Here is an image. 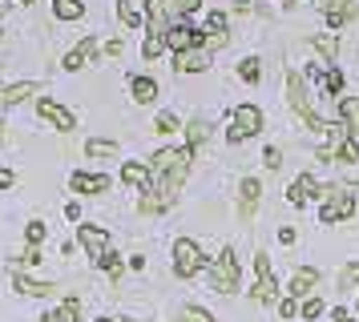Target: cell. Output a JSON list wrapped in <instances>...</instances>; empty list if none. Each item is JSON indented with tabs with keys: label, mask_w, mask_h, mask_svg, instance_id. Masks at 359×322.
I'll list each match as a JSON object with an SVG mask.
<instances>
[{
	"label": "cell",
	"mask_w": 359,
	"mask_h": 322,
	"mask_svg": "<svg viewBox=\"0 0 359 322\" xmlns=\"http://www.w3.org/2000/svg\"><path fill=\"white\" fill-rule=\"evenodd\" d=\"M8 186H13V174H8V169H0V190H8Z\"/></svg>",
	"instance_id": "45"
},
{
	"label": "cell",
	"mask_w": 359,
	"mask_h": 322,
	"mask_svg": "<svg viewBox=\"0 0 359 322\" xmlns=\"http://www.w3.org/2000/svg\"><path fill=\"white\" fill-rule=\"evenodd\" d=\"M315 286H319V270L303 266V270H294V278H291V298H307Z\"/></svg>",
	"instance_id": "15"
},
{
	"label": "cell",
	"mask_w": 359,
	"mask_h": 322,
	"mask_svg": "<svg viewBox=\"0 0 359 322\" xmlns=\"http://www.w3.org/2000/svg\"><path fill=\"white\" fill-rule=\"evenodd\" d=\"M206 29H210V32H222V29H226V13H210Z\"/></svg>",
	"instance_id": "36"
},
{
	"label": "cell",
	"mask_w": 359,
	"mask_h": 322,
	"mask_svg": "<svg viewBox=\"0 0 359 322\" xmlns=\"http://www.w3.org/2000/svg\"><path fill=\"white\" fill-rule=\"evenodd\" d=\"M121 181H126V186H133V190L149 193V181H154V177H149L146 165H137V161H126V165H121Z\"/></svg>",
	"instance_id": "14"
},
{
	"label": "cell",
	"mask_w": 359,
	"mask_h": 322,
	"mask_svg": "<svg viewBox=\"0 0 359 322\" xmlns=\"http://www.w3.org/2000/svg\"><path fill=\"white\" fill-rule=\"evenodd\" d=\"M130 93H133V101H137V105H149V101L158 97V85H154L149 77H133L130 80Z\"/></svg>",
	"instance_id": "19"
},
{
	"label": "cell",
	"mask_w": 359,
	"mask_h": 322,
	"mask_svg": "<svg viewBox=\"0 0 359 322\" xmlns=\"http://www.w3.org/2000/svg\"><path fill=\"white\" fill-rule=\"evenodd\" d=\"M186 137H190V149H194V145H202L206 137H210V125H206V121H190Z\"/></svg>",
	"instance_id": "26"
},
{
	"label": "cell",
	"mask_w": 359,
	"mask_h": 322,
	"mask_svg": "<svg viewBox=\"0 0 359 322\" xmlns=\"http://www.w3.org/2000/svg\"><path fill=\"white\" fill-rule=\"evenodd\" d=\"M77 314H81V302H77V298H65V302H61V310L45 314V322H77Z\"/></svg>",
	"instance_id": "20"
},
{
	"label": "cell",
	"mask_w": 359,
	"mask_h": 322,
	"mask_svg": "<svg viewBox=\"0 0 359 322\" xmlns=\"http://www.w3.org/2000/svg\"><path fill=\"white\" fill-rule=\"evenodd\" d=\"M287 97H291V109L299 113L311 129H327L323 121H319V113L311 109V97H307V89H303V77H299V73H287Z\"/></svg>",
	"instance_id": "5"
},
{
	"label": "cell",
	"mask_w": 359,
	"mask_h": 322,
	"mask_svg": "<svg viewBox=\"0 0 359 322\" xmlns=\"http://www.w3.org/2000/svg\"><path fill=\"white\" fill-rule=\"evenodd\" d=\"M255 302H275L278 298V286H275V274H271V262H266V254L255 258Z\"/></svg>",
	"instance_id": "8"
},
{
	"label": "cell",
	"mask_w": 359,
	"mask_h": 322,
	"mask_svg": "<svg viewBox=\"0 0 359 322\" xmlns=\"http://www.w3.org/2000/svg\"><path fill=\"white\" fill-rule=\"evenodd\" d=\"M93 57H97V41H93V36H85L81 45H77V48L65 57V69L73 73V69H81L85 61H93Z\"/></svg>",
	"instance_id": "16"
},
{
	"label": "cell",
	"mask_w": 359,
	"mask_h": 322,
	"mask_svg": "<svg viewBox=\"0 0 359 322\" xmlns=\"http://www.w3.org/2000/svg\"><path fill=\"white\" fill-rule=\"evenodd\" d=\"M278 241H287V246L294 241V230H291V225H283V230H278Z\"/></svg>",
	"instance_id": "44"
},
{
	"label": "cell",
	"mask_w": 359,
	"mask_h": 322,
	"mask_svg": "<svg viewBox=\"0 0 359 322\" xmlns=\"http://www.w3.org/2000/svg\"><path fill=\"white\" fill-rule=\"evenodd\" d=\"M315 48H319L323 57H335V36H315Z\"/></svg>",
	"instance_id": "35"
},
{
	"label": "cell",
	"mask_w": 359,
	"mask_h": 322,
	"mask_svg": "<svg viewBox=\"0 0 359 322\" xmlns=\"http://www.w3.org/2000/svg\"><path fill=\"white\" fill-rule=\"evenodd\" d=\"M17 290H20V294H33V298H45V294H53L57 286H49V282H33V278H25V274H20Z\"/></svg>",
	"instance_id": "21"
},
{
	"label": "cell",
	"mask_w": 359,
	"mask_h": 322,
	"mask_svg": "<svg viewBox=\"0 0 359 322\" xmlns=\"http://www.w3.org/2000/svg\"><path fill=\"white\" fill-rule=\"evenodd\" d=\"M53 13L61 16V20H77L85 13V4L81 0H53Z\"/></svg>",
	"instance_id": "23"
},
{
	"label": "cell",
	"mask_w": 359,
	"mask_h": 322,
	"mask_svg": "<svg viewBox=\"0 0 359 322\" xmlns=\"http://www.w3.org/2000/svg\"><path fill=\"white\" fill-rule=\"evenodd\" d=\"M339 89H343V77L335 69H327V93H339Z\"/></svg>",
	"instance_id": "37"
},
{
	"label": "cell",
	"mask_w": 359,
	"mask_h": 322,
	"mask_svg": "<svg viewBox=\"0 0 359 322\" xmlns=\"http://www.w3.org/2000/svg\"><path fill=\"white\" fill-rule=\"evenodd\" d=\"M29 93H36V85H29V80H25V85H8V89L0 93V105H17V101H25Z\"/></svg>",
	"instance_id": "22"
},
{
	"label": "cell",
	"mask_w": 359,
	"mask_h": 322,
	"mask_svg": "<svg viewBox=\"0 0 359 322\" xmlns=\"http://www.w3.org/2000/svg\"><path fill=\"white\" fill-rule=\"evenodd\" d=\"M315 193H319V186H315V177H311V174H303V177H299V181L291 186V193H287V197H291V206H307V202L315 197Z\"/></svg>",
	"instance_id": "17"
},
{
	"label": "cell",
	"mask_w": 359,
	"mask_h": 322,
	"mask_svg": "<svg viewBox=\"0 0 359 322\" xmlns=\"http://www.w3.org/2000/svg\"><path fill=\"white\" fill-rule=\"evenodd\" d=\"M154 129H158V133H174V129H178V117H174V113H162V117L154 121Z\"/></svg>",
	"instance_id": "30"
},
{
	"label": "cell",
	"mask_w": 359,
	"mask_h": 322,
	"mask_svg": "<svg viewBox=\"0 0 359 322\" xmlns=\"http://www.w3.org/2000/svg\"><path fill=\"white\" fill-rule=\"evenodd\" d=\"M190 161H194V149H162L158 158L149 161V193L154 197H162L165 206L174 202V193H178V186L186 181V174H190Z\"/></svg>",
	"instance_id": "1"
},
{
	"label": "cell",
	"mask_w": 359,
	"mask_h": 322,
	"mask_svg": "<svg viewBox=\"0 0 359 322\" xmlns=\"http://www.w3.org/2000/svg\"><path fill=\"white\" fill-rule=\"evenodd\" d=\"M97 322H114V318H97Z\"/></svg>",
	"instance_id": "46"
},
{
	"label": "cell",
	"mask_w": 359,
	"mask_h": 322,
	"mask_svg": "<svg viewBox=\"0 0 359 322\" xmlns=\"http://www.w3.org/2000/svg\"><path fill=\"white\" fill-rule=\"evenodd\" d=\"M85 149H89V158H117V145L114 141H97V137H93Z\"/></svg>",
	"instance_id": "25"
},
{
	"label": "cell",
	"mask_w": 359,
	"mask_h": 322,
	"mask_svg": "<svg viewBox=\"0 0 359 322\" xmlns=\"http://www.w3.org/2000/svg\"><path fill=\"white\" fill-rule=\"evenodd\" d=\"M262 161H266L271 169H278V165H283V158H278V149H266V158H262Z\"/></svg>",
	"instance_id": "42"
},
{
	"label": "cell",
	"mask_w": 359,
	"mask_h": 322,
	"mask_svg": "<svg viewBox=\"0 0 359 322\" xmlns=\"http://www.w3.org/2000/svg\"><path fill=\"white\" fill-rule=\"evenodd\" d=\"M238 77H243V80H259V77H262L259 61H255V57H246V61L238 64Z\"/></svg>",
	"instance_id": "27"
},
{
	"label": "cell",
	"mask_w": 359,
	"mask_h": 322,
	"mask_svg": "<svg viewBox=\"0 0 359 322\" xmlns=\"http://www.w3.org/2000/svg\"><path fill=\"white\" fill-rule=\"evenodd\" d=\"M162 209H165L162 197H154V193H146V197H142V214H162Z\"/></svg>",
	"instance_id": "31"
},
{
	"label": "cell",
	"mask_w": 359,
	"mask_h": 322,
	"mask_svg": "<svg viewBox=\"0 0 359 322\" xmlns=\"http://www.w3.org/2000/svg\"><path fill=\"white\" fill-rule=\"evenodd\" d=\"M262 129V113H259V105H238L234 109V121H230V141L238 145V141H246V137H255Z\"/></svg>",
	"instance_id": "6"
},
{
	"label": "cell",
	"mask_w": 359,
	"mask_h": 322,
	"mask_svg": "<svg viewBox=\"0 0 359 322\" xmlns=\"http://www.w3.org/2000/svg\"><path fill=\"white\" fill-rule=\"evenodd\" d=\"M259 193H262V186L255 181V177H246V181H243V190H238V214H243L246 222L255 218V206H259Z\"/></svg>",
	"instance_id": "11"
},
{
	"label": "cell",
	"mask_w": 359,
	"mask_h": 322,
	"mask_svg": "<svg viewBox=\"0 0 359 322\" xmlns=\"http://www.w3.org/2000/svg\"><path fill=\"white\" fill-rule=\"evenodd\" d=\"M202 0H146V16H149V36H162L170 32V20L190 16Z\"/></svg>",
	"instance_id": "2"
},
{
	"label": "cell",
	"mask_w": 359,
	"mask_h": 322,
	"mask_svg": "<svg viewBox=\"0 0 359 322\" xmlns=\"http://www.w3.org/2000/svg\"><path fill=\"white\" fill-rule=\"evenodd\" d=\"M339 158L343 161H359V141H351V137H347V141H343V149H339Z\"/></svg>",
	"instance_id": "34"
},
{
	"label": "cell",
	"mask_w": 359,
	"mask_h": 322,
	"mask_svg": "<svg viewBox=\"0 0 359 322\" xmlns=\"http://www.w3.org/2000/svg\"><path fill=\"white\" fill-rule=\"evenodd\" d=\"M210 286L218 290V294L238 290V262H234V254H230V250H222V254L210 262Z\"/></svg>",
	"instance_id": "4"
},
{
	"label": "cell",
	"mask_w": 359,
	"mask_h": 322,
	"mask_svg": "<svg viewBox=\"0 0 359 322\" xmlns=\"http://www.w3.org/2000/svg\"><path fill=\"white\" fill-rule=\"evenodd\" d=\"M162 48H165V41H162V36H146V45H142V52H146V57H158Z\"/></svg>",
	"instance_id": "33"
},
{
	"label": "cell",
	"mask_w": 359,
	"mask_h": 322,
	"mask_svg": "<svg viewBox=\"0 0 359 322\" xmlns=\"http://www.w3.org/2000/svg\"><path fill=\"white\" fill-rule=\"evenodd\" d=\"M202 32L198 29H190V24H174V29L165 32V45L174 48V52H186V48H202Z\"/></svg>",
	"instance_id": "9"
},
{
	"label": "cell",
	"mask_w": 359,
	"mask_h": 322,
	"mask_svg": "<svg viewBox=\"0 0 359 322\" xmlns=\"http://www.w3.org/2000/svg\"><path fill=\"white\" fill-rule=\"evenodd\" d=\"M65 218H73V222H77V218H81V206H77V202H69V206H65Z\"/></svg>",
	"instance_id": "43"
},
{
	"label": "cell",
	"mask_w": 359,
	"mask_h": 322,
	"mask_svg": "<svg viewBox=\"0 0 359 322\" xmlns=\"http://www.w3.org/2000/svg\"><path fill=\"white\" fill-rule=\"evenodd\" d=\"M36 109H41V117H45V121H53V125L61 129V133H69V129H73V113L61 109V105H57V101H49V97H45Z\"/></svg>",
	"instance_id": "12"
},
{
	"label": "cell",
	"mask_w": 359,
	"mask_h": 322,
	"mask_svg": "<svg viewBox=\"0 0 359 322\" xmlns=\"http://www.w3.org/2000/svg\"><path fill=\"white\" fill-rule=\"evenodd\" d=\"M20 4H29V0H20Z\"/></svg>",
	"instance_id": "47"
},
{
	"label": "cell",
	"mask_w": 359,
	"mask_h": 322,
	"mask_svg": "<svg viewBox=\"0 0 359 322\" xmlns=\"http://www.w3.org/2000/svg\"><path fill=\"white\" fill-rule=\"evenodd\" d=\"M319 314H323V302H319V298H311V302L303 306V318H319Z\"/></svg>",
	"instance_id": "38"
},
{
	"label": "cell",
	"mask_w": 359,
	"mask_h": 322,
	"mask_svg": "<svg viewBox=\"0 0 359 322\" xmlns=\"http://www.w3.org/2000/svg\"><path fill=\"white\" fill-rule=\"evenodd\" d=\"M339 286H343V290H359V266H343Z\"/></svg>",
	"instance_id": "28"
},
{
	"label": "cell",
	"mask_w": 359,
	"mask_h": 322,
	"mask_svg": "<svg viewBox=\"0 0 359 322\" xmlns=\"http://www.w3.org/2000/svg\"><path fill=\"white\" fill-rule=\"evenodd\" d=\"M178 73H202L206 64H210V52L206 48H186V52H178Z\"/></svg>",
	"instance_id": "13"
},
{
	"label": "cell",
	"mask_w": 359,
	"mask_h": 322,
	"mask_svg": "<svg viewBox=\"0 0 359 322\" xmlns=\"http://www.w3.org/2000/svg\"><path fill=\"white\" fill-rule=\"evenodd\" d=\"M182 322H214V318L206 310H198V306H186V310H182Z\"/></svg>",
	"instance_id": "32"
},
{
	"label": "cell",
	"mask_w": 359,
	"mask_h": 322,
	"mask_svg": "<svg viewBox=\"0 0 359 322\" xmlns=\"http://www.w3.org/2000/svg\"><path fill=\"white\" fill-rule=\"evenodd\" d=\"M355 214V193L343 190V186H331V190H323V222L335 225L343 222V218H351Z\"/></svg>",
	"instance_id": "3"
},
{
	"label": "cell",
	"mask_w": 359,
	"mask_h": 322,
	"mask_svg": "<svg viewBox=\"0 0 359 322\" xmlns=\"http://www.w3.org/2000/svg\"><path fill=\"white\" fill-rule=\"evenodd\" d=\"M278 314H283V318H294V314H299L294 298H283V302H278Z\"/></svg>",
	"instance_id": "39"
},
{
	"label": "cell",
	"mask_w": 359,
	"mask_h": 322,
	"mask_svg": "<svg viewBox=\"0 0 359 322\" xmlns=\"http://www.w3.org/2000/svg\"><path fill=\"white\" fill-rule=\"evenodd\" d=\"M73 190H77V193H105V190H109V177H101V174H73Z\"/></svg>",
	"instance_id": "18"
},
{
	"label": "cell",
	"mask_w": 359,
	"mask_h": 322,
	"mask_svg": "<svg viewBox=\"0 0 359 322\" xmlns=\"http://www.w3.org/2000/svg\"><path fill=\"white\" fill-rule=\"evenodd\" d=\"M97 266H105L109 274H121V262H117V254H105V258L97 262Z\"/></svg>",
	"instance_id": "41"
},
{
	"label": "cell",
	"mask_w": 359,
	"mask_h": 322,
	"mask_svg": "<svg viewBox=\"0 0 359 322\" xmlns=\"http://www.w3.org/2000/svg\"><path fill=\"white\" fill-rule=\"evenodd\" d=\"M339 117H343V125H347V129H359V97H355V101H343Z\"/></svg>",
	"instance_id": "24"
},
{
	"label": "cell",
	"mask_w": 359,
	"mask_h": 322,
	"mask_svg": "<svg viewBox=\"0 0 359 322\" xmlns=\"http://www.w3.org/2000/svg\"><path fill=\"white\" fill-rule=\"evenodd\" d=\"M117 16H121V20H126L130 29H137V24H142V16H137V13L130 8V0H121V4H117Z\"/></svg>",
	"instance_id": "29"
},
{
	"label": "cell",
	"mask_w": 359,
	"mask_h": 322,
	"mask_svg": "<svg viewBox=\"0 0 359 322\" xmlns=\"http://www.w3.org/2000/svg\"><path fill=\"white\" fill-rule=\"evenodd\" d=\"M202 266H206V262H202V250H198V241L182 238L178 246H174V274H178V278H194Z\"/></svg>",
	"instance_id": "7"
},
{
	"label": "cell",
	"mask_w": 359,
	"mask_h": 322,
	"mask_svg": "<svg viewBox=\"0 0 359 322\" xmlns=\"http://www.w3.org/2000/svg\"><path fill=\"white\" fill-rule=\"evenodd\" d=\"M41 238H45V225H41V222H29V246H36Z\"/></svg>",
	"instance_id": "40"
},
{
	"label": "cell",
	"mask_w": 359,
	"mask_h": 322,
	"mask_svg": "<svg viewBox=\"0 0 359 322\" xmlns=\"http://www.w3.org/2000/svg\"><path fill=\"white\" fill-rule=\"evenodd\" d=\"M81 246L89 250L93 262H101V258L109 254V238H105V230H101V225H81Z\"/></svg>",
	"instance_id": "10"
}]
</instances>
